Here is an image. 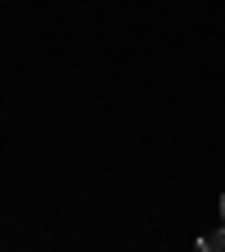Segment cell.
<instances>
[{
    "label": "cell",
    "mask_w": 225,
    "mask_h": 252,
    "mask_svg": "<svg viewBox=\"0 0 225 252\" xmlns=\"http://www.w3.org/2000/svg\"><path fill=\"white\" fill-rule=\"evenodd\" d=\"M198 252H225V230H212V234H198Z\"/></svg>",
    "instance_id": "6da1fadb"
},
{
    "label": "cell",
    "mask_w": 225,
    "mask_h": 252,
    "mask_svg": "<svg viewBox=\"0 0 225 252\" xmlns=\"http://www.w3.org/2000/svg\"><path fill=\"white\" fill-rule=\"evenodd\" d=\"M221 220H225V198H221Z\"/></svg>",
    "instance_id": "7a4b0ae2"
}]
</instances>
